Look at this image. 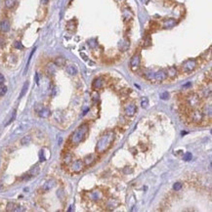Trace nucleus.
<instances>
[{
    "label": "nucleus",
    "mask_w": 212,
    "mask_h": 212,
    "mask_svg": "<svg viewBox=\"0 0 212 212\" xmlns=\"http://www.w3.org/2000/svg\"><path fill=\"white\" fill-rule=\"evenodd\" d=\"M115 139V134L114 131H108L99 139L97 146H96V153L97 154H103L106 152L109 151V149L113 146V143Z\"/></svg>",
    "instance_id": "f257e3e1"
},
{
    "label": "nucleus",
    "mask_w": 212,
    "mask_h": 212,
    "mask_svg": "<svg viewBox=\"0 0 212 212\" xmlns=\"http://www.w3.org/2000/svg\"><path fill=\"white\" fill-rule=\"evenodd\" d=\"M89 131V126L87 123H84L82 125H80L78 128L74 131L72 135L69 138V143L72 147H76L77 145L83 142Z\"/></svg>",
    "instance_id": "f03ea898"
},
{
    "label": "nucleus",
    "mask_w": 212,
    "mask_h": 212,
    "mask_svg": "<svg viewBox=\"0 0 212 212\" xmlns=\"http://www.w3.org/2000/svg\"><path fill=\"white\" fill-rule=\"evenodd\" d=\"M197 60L189 59L183 63L182 70L184 72H186V73H189V72H192V71H193L195 69H197Z\"/></svg>",
    "instance_id": "7ed1b4c3"
},
{
    "label": "nucleus",
    "mask_w": 212,
    "mask_h": 212,
    "mask_svg": "<svg viewBox=\"0 0 212 212\" xmlns=\"http://www.w3.org/2000/svg\"><path fill=\"white\" fill-rule=\"evenodd\" d=\"M200 104V98L197 94H191L187 97V105L189 108L192 109H197V107Z\"/></svg>",
    "instance_id": "20e7f679"
},
{
    "label": "nucleus",
    "mask_w": 212,
    "mask_h": 212,
    "mask_svg": "<svg viewBox=\"0 0 212 212\" xmlns=\"http://www.w3.org/2000/svg\"><path fill=\"white\" fill-rule=\"evenodd\" d=\"M84 162L80 159H76V160H73L70 162V165H69V169L72 173H79L81 172L83 170L84 168Z\"/></svg>",
    "instance_id": "39448f33"
},
{
    "label": "nucleus",
    "mask_w": 212,
    "mask_h": 212,
    "mask_svg": "<svg viewBox=\"0 0 212 212\" xmlns=\"http://www.w3.org/2000/svg\"><path fill=\"white\" fill-rule=\"evenodd\" d=\"M203 117H204V115L201 113V110H199V109H192V113H191V119L195 123H200L203 120Z\"/></svg>",
    "instance_id": "423d86ee"
},
{
    "label": "nucleus",
    "mask_w": 212,
    "mask_h": 212,
    "mask_svg": "<svg viewBox=\"0 0 212 212\" xmlns=\"http://www.w3.org/2000/svg\"><path fill=\"white\" fill-rule=\"evenodd\" d=\"M141 64V57L139 54H135L130 60V68L132 70H137Z\"/></svg>",
    "instance_id": "0eeeda50"
},
{
    "label": "nucleus",
    "mask_w": 212,
    "mask_h": 212,
    "mask_svg": "<svg viewBox=\"0 0 212 212\" xmlns=\"http://www.w3.org/2000/svg\"><path fill=\"white\" fill-rule=\"evenodd\" d=\"M136 112H137V107H136V105L134 103H129L124 108V114H125V115L129 116V117L134 116L135 114H136Z\"/></svg>",
    "instance_id": "6e6552de"
},
{
    "label": "nucleus",
    "mask_w": 212,
    "mask_h": 212,
    "mask_svg": "<svg viewBox=\"0 0 212 212\" xmlns=\"http://www.w3.org/2000/svg\"><path fill=\"white\" fill-rule=\"evenodd\" d=\"M166 78H167V74H166V71L163 70V69L158 70V71H155L154 74H153V79H154L156 82H162V81H164Z\"/></svg>",
    "instance_id": "1a4fd4ad"
},
{
    "label": "nucleus",
    "mask_w": 212,
    "mask_h": 212,
    "mask_svg": "<svg viewBox=\"0 0 212 212\" xmlns=\"http://www.w3.org/2000/svg\"><path fill=\"white\" fill-rule=\"evenodd\" d=\"M96 160H97V156H96L95 153L88 154V155H86L83 159L84 165H85V166H91V165H93L94 163L96 162Z\"/></svg>",
    "instance_id": "9d476101"
},
{
    "label": "nucleus",
    "mask_w": 212,
    "mask_h": 212,
    "mask_svg": "<svg viewBox=\"0 0 212 212\" xmlns=\"http://www.w3.org/2000/svg\"><path fill=\"white\" fill-rule=\"evenodd\" d=\"M104 197L103 192L99 190H96V191H93L91 192V193H89V198L93 201H98V200H101L102 198Z\"/></svg>",
    "instance_id": "9b49d317"
},
{
    "label": "nucleus",
    "mask_w": 212,
    "mask_h": 212,
    "mask_svg": "<svg viewBox=\"0 0 212 212\" xmlns=\"http://www.w3.org/2000/svg\"><path fill=\"white\" fill-rule=\"evenodd\" d=\"M105 85V80L103 77H97L94 79L93 83H92V87L94 90H100L102 89Z\"/></svg>",
    "instance_id": "f8f14e48"
},
{
    "label": "nucleus",
    "mask_w": 212,
    "mask_h": 212,
    "mask_svg": "<svg viewBox=\"0 0 212 212\" xmlns=\"http://www.w3.org/2000/svg\"><path fill=\"white\" fill-rule=\"evenodd\" d=\"M55 185H56V181H55V180H53V179H52V180H49V181H47V182L43 185L42 191H43V192H49L50 190H52V189L55 187Z\"/></svg>",
    "instance_id": "ddd939ff"
},
{
    "label": "nucleus",
    "mask_w": 212,
    "mask_h": 212,
    "mask_svg": "<svg viewBox=\"0 0 212 212\" xmlns=\"http://www.w3.org/2000/svg\"><path fill=\"white\" fill-rule=\"evenodd\" d=\"M46 73L49 76H54L56 73V64L54 63H49L46 66Z\"/></svg>",
    "instance_id": "4468645a"
},
{
    "label": "nucleus",
    "mask_w": 212,
    "mask_h": 212,
    "mask_svg": "<svg viewBox=\"0 0 212 212\" xmlns=\"http://www.w3.org/2000/svg\"><path fill=\"white\" fill-rule=\"evenodd\" d=\"M11 25H10V22L8 20H3L1 21L0 23V30L2 32H8L10 30Z\"/></svg>",
    "instance_id": "2eb2a0df"
},
{
    "label": "nucleus",
    "mask_w": 212,
    "mask_h": 212,
    "mask_svg": "<svg viewBox=\"0 0 212 212\" xmlns=\"http://www.w3.org/2000/svg\"><path fill=\"white\" fill-rule=\"evenodd\" d=\"M66 70H67L68 74L71 75V76L76 75V74H77V71H78V70H77V68H76V66H74V64H69V66H67Z\"/></svg>",
    "instance_id": "dca6fc26"
},
{
    "label": "nucleus",
    "mask_w": 212,
    "mask_h": 212,
    "mask_svg": "<svg viewBox=\"0 0 212 212\" xmlns=\"http://www.w3.org/2000/svg\"><path fill=\"white\" fill-rule=\"evenodd\" d=\"M201 113L203 114V115H206V116H209V117H210L212 114V106L210 104L204 105L201 109Z\"/></svg>",
    "instance_id": "f3484780"
},
{
    "label": "nucleus",
    "mask_w": 212,
    "mask_h": 212,
    "mask_svg": "<svg viewBox=\"0 0 212 212\" xmlns=\"http://www.w3.org/2000/svg\"><path fill=\"white\" fill-rule=\"evenodd\" d=\"M39 171H40V168L38 167L37 165H35V166H33V167L31 168L30 171L27 172V174H26L25 176H29L27 179H30V178H31V177H34V176H36V175L39 173Z\"/></svg>",
    "instance_id": "a211bd4d"
},
{
    "label": "nucleus",
    "mask_w": 212,
    "mask_h": 212,
    "mask_svg": "<svg viewBox=\"0 0 212 212\" xmlns=\"http://www.w3.org/2000/svg\"><path fill=\"white\" fill-rule=\"evenodd\" d=\"M166 74H167V77H170V78H175L177 76V69L175 67H170L168 68L167 71H166Z\"/></svg>",
    "instance_id": "6ab92c4d"
},
{
    "label": "nucleus",
    "mask_w": 212,
    "mask_h": 212,
    "mask_svg": "<svg viewBox=\"0 0 212 212\" xmlns=\"http://www.w3.org/2000/svg\"><path fill=\"white\" fill-rule=\"evenodd\" d=\"M50 114H51V112H50V109H47V108H42V109L38 112V115H39L40 117H42V118L49 117Z\"/></svg>",
    "instance_id": "aec40b11"
},
{
    "label": "nucleus",
    "mask_w": 212,
    "mask_h": 212,
    "mask_svg": "<svg viewBox=\"0 0 212 212\" xmlns=\"http://www.w3.org/2000/svg\"><path fill=\"white\" fill-rule=\"evenodd\" d=\"M176 25V21L174 19H168L163 22V27L164 29H171Z\"/></svg>",
    "instance_id": "412c9836"
},
{
    "label": "nucleus",
    "mask_w": 212,
    "mask_h": 212,
    "mask_svg": "<svg viewBox=\"0 0 212 212\" xmlns=\"http://www.w3.org/2000/svg\"><path fill=\"white\" fill-rule=\"evenodd\" d=\"M54 64H56V67L62 68V67H64V64H66V59H64V57H57V58L54 60Z\"/></svg>",
    "instance_id": "4be33fe9"
},
{
    "label": "nucleus",
    "mask_w": 212,
    "mask_h": 212,
    "mask_svg": "<svg viewBox=\"0 0 212 212\" xmlns=\"http://www.w3.org/2000/svg\"><path fill=\"white\" fill-rule=\"evenodd\" d=\"M4 3H5V7L7 9H12L17 4V0H5Z\"/></svg>",
    "instance_id": "5701e85b"
},
{
    "label": "nucleus",
    "mask_w": 212,
    "mask_h": 212,
    "mask_svg": "<svg viewBox=\"0 0 212 212\" xmlns=\"http://www.w3.org/2000/svg\"><path fill=\"white\" fill-rule=\"evenodd\" d=\"M201 93L203 98H207V97H210L211 95V87H204V88L201 89Z\"/></svg>",
    "instance_id": "b1692460"
},
{
    "label": "nucleus",
    "mask_w": 212,
    "mask_h": 212,
    "mask_svg": "<svg viewBox=\"0 0 212 212\" xmlns=\"http://www.w3.org/2000/svg\"><path fill=\"white\" fill-rule=\"evenodd\" d=\"M21 145H23V146H25V145H29V144L31 142V136L30 135H26V136H25V137H23V138L21 139Z\"/></svg>",
    "instance_id": "393cba45"
},
{
    "label": "nucleus",
    "mask_w": 212,
    "mask_h": 212,
    "mask_svg": "<svg viewBox=\"0 0 212 212\" xmlns=\"http://www.w3.org/2000/svg\"><path fill=\"white\" fill-rule=\"evenodd\" d=\"M29 81H25V84H24V86H23V88H22V91H21V94L20 96H19V98H23L24 96L25 95V93L27 92V89H29Z\"/></svg>",
    "instance_id": "a878e982"
},
{
    "label": "nucleus",
    "mask_w": 212,
    "mask_h": 212,
    "mask_svg": "<svg viewBox=\"0 0 212 212\" xmlns=\"http://www.w3.org/2000/svg\"><path fill=\"white\" fill-rule=\"evenodd\" d=\"M16 206H17V204H16L15 202H8V204H7V206H6V211L8 212L14 211Z\"/></svg>",
    "instance_id": "bb28decb"
},
{
    "label": "nucleus",
    "mask_w": 212,
    "mask_h": 212,
    "mask_svg": "<svg viewBox=\"0 0 212 212\" xmlns=\"http://www.w3.org/2000/svg\"><path fill=\"white\" fill-rule=\"evenodd\" d=\"M7 90H8V88L6 85H4V83L0 84V97H3L7 93Z\"/></svg>",
    "instance_id": "cd10ccee"
},
{
    "label": "nucleus",
    "mask_w": 212,
    "mask_h": 212,
    "mask_svg": "<svg viewBox=\"0 0 212 212\" xmlns=\"http://www.w3.org/2000/svg\"><path fill=\"white\" fill-rule=\"evenodd\" d=\"M129 45H130V43H129L128 40H123L122 43L120 44V49L125 51V50H127V48L129 47Z\"/></svg>",
    "instance_id": "c85d7f7f"
},
{
    "label": "nucleus",
    "mask_w": 212,
    "mask_h": 212,
    "mask_svg": "<svg viewBox=\"0 0 212 212\" xmlns=\"http://www.w3.org/2000/svg\"><path fill=\"white\" fill-rule=\"evenodd\" d=\"M183 187V184L181 182H176L174 185H173V190L174 191H176V192H178V191H180L181 189H182Z\"/></svg>",
    "instance_id": "c756f323"
},
{
    "label": "nucleus",
    "mask_w": 212,
    "mask_h": 212,
    "mask_svg": "<svg viewBox=\"0 0 212 212\" xmlns=\"http://www.w3.org/2000/svg\"><path fill=\"white\" fill-rule=\"evenodd\" d=\"M192 153H190V152L186 153L184 154V156H183V159H184L185 161H190V160H192Z\"/></svg>",
    "instance_id": "7c9ffc66"
},
{
    "label": "nucleus",
    "mask_w": 212,
    "mask_h": 212,
    "mask_svg": "<svg viewBox=\"0 0 212 212\" xmlns=\"http://www.w3.org/2000/svg\"><path fill=\"white\" fill-rule=\"evenodd\" d=\"M153 74H154L153 71H152V70H147V71L145 72V76H146L149 80H152V79L153 78Z\"/></svg>",
    "instance_id": "2f4dec72"
},
{
    "label": "nucleus",
    "mask_w": 212,
    "mask_h": 212,
    "mask_svg": "<svg viewBox=\"0 0 212 212\" xmlns=\"http://www.w3.org/2000/svg\"><path fill=\"white\" fill-rule=\"evenodd\" d=\"M141 106L143 107V108H148L149 106V99L148 98H143L142 100H141Z\"/></svg>",
    "instance_id": "473e14b6"
},
{
    "label": "nucleus",
    "mask_w": 212,
    "mask_h": 212,
    "mask_svg": "<svg viewBox=\"0 0 212 212\" xmlns=\"http://www.w3.org/2000/svg\"><path fill=\"white\" fill-rule=\"evenodd\" d=\"M71 160H72V156H71V154H67V155L64 156V162L67 163V164H69V163L71 162Z\"/></svg>",
    "instance_id": "72a5a7b5"
},
{
    "label": "nucleus",
    "mask_w": 212,
    "mask_h": 212,
    "mask_svg": "<svg viewBox=\"0 0 212 212\" xmlns=\"http://www.w3.org/2000/svg\"><path fill=\"white\" fill-rule=\"evenodd\" d=\"M16 113H17V110L14 109V110H13V113H12V115H11L10 119L8 120V122L6 123V125H8V124H10L11 122H13V121H14V119H15V117H16Z\"/></svg>",
    "instance_id": "f704fd0d"
},
{
    "label": "nucleus",
    "mask_w": 212,
    "mask_h": 212,
    "mask_svg": "<svg viewBox=\"0 0 212 212\" xmlns=\"http://www.w3.org/2000/svg\"><path fill=\"white\" fill-rule=\"evenodd\" d=\"M160 99L161 100H168L169 99V93L168 92H163L160 94Z\"/></svg>",
    "instance_id": "c9c22d12"
},
{
    "label": "nucleus",
    "mask_w": 212,
    "mask_h": 212,
    "mask_svg": "<svg viewBox=\"0 0 212 212\" xmlns=\"http://www.w3.org/2000/svg\"><path fill=\"white\" fill-rule=\"evenodd\" d=\"M14 47L17 48V49H23V48H24V46L22 45V43H21L20 41H15V42H14Z\"/></svg>",
    "instance_id": "e433bc0d"
},
{
    "label": "nucleus",
    "mask_w": 212,
    "mask_h": 212,
    "mask_svg": "<svg viewBox=\"0 0 212 212\" xmlns=\"http://www.w3.org/2000/svg\"><path fill=\"white\" fill-rule=\"evenodd\" d=\"M19 211H25V208H24L23 206H21V205H19V204H17V206H16L14 212H19Z\"/></svg>",
    "instance_id": "4c0bfd02"
},
{
    "label": "nucleus",
    "mask_w": 212,
    "mask_h": 212,
    "mask_svg": "<svg viewBox=\"0 0 212 212\" xmlns=\"http://www.w3.org/2000/svg\"><path fill=\"white\" fill-rule=\"evenodd\" d=\"M5 82V77H4V75L0 72V84H3Z\"/></svg>",
    "instance_id": "58836bf2"
},
{
    "label": "nucleus",
    "mask_w": 212,
    "mask_h": 212,
    "mask_svg": "<svg viewBox=\"0 0 212 212\" xmlns=\"http://www.w3.org/2000/svg\"><path fill=\"white\" fill-rule=\"evenodd\" d=\"M123 172L126 173V174H127V173H131V172H132V169H129V170H127V169H126V167H125L123 169Z\"/></svg>",
    "instance_id": "ea45409f"
},
{
    "label": "nucleus",
    "mask_w": 212,
    "mask_h": 212,
    "mask_svg": "<svg viewBox=\"0 0 212 212\" xmlns=\"http://www.w3.org/2000/svg\"><path fill=\"white\" fill-rule=\"evenodd\" d=\"M50 0H41V3L43 4V5H46V4H48L49 3Z\"/></svg>",
    "instance_id": "a19ab883"
},
{
    "label": "nucleus",
    "mask_w": 212,
    "mask_h": 212,
    "mask_svg": "<svg viewBox=\"0 0 212 212\" xmlns=\"http://www.w3.org/2000/svg\"><path fill=\"white\" fill-rule=\"evenodd\" d=\"M1 188H2V184H1V183H0V189H1Z\"/></svg>",
    "instance_id": "79ce46f5"
},
{
    "label": "nucleus",
    "mask_w": 212,
    "mask_h": 212,
    "mask_svg": "<svg viewBox=\"0 0 212 212\" xmlns=\"http://www.w3.org/2000/svg\"><path fill=\"white\" fill-rule=\"evenodd\" d=\"M117 1H122V0H117Z\"/></svg>",
    "instance_id": "37998d69"
}]
</instances>
